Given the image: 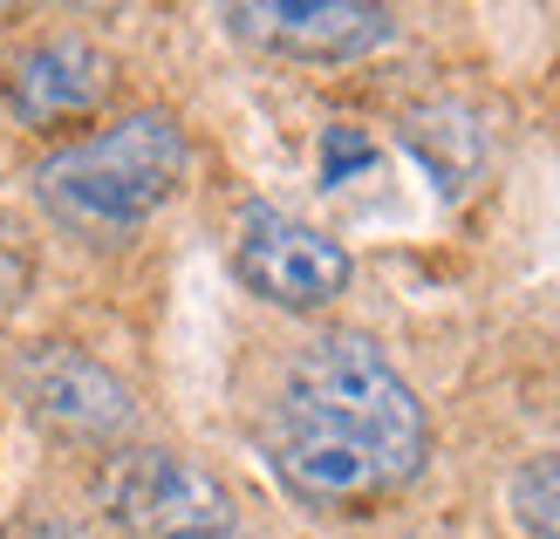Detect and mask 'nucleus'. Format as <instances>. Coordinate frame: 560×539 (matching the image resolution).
Instances as JSON below:
<instances>
[{"label": "nucleus", "mask_w": 560, "mask_h": 539, "mask_svg": "<svg viewBox=\"0 0 560 539\" xmlns=\"http://www.w3.org/2000/svg\"><path fill=\"white\" fill-rule=\"evenodd\" d=\"M260 437L280 485L328 513L397 499L431 458V417L370 335H315L280 376Z\"/></svg>", "instance_id": "nucleus-1"}, {"label": "nucleus", "mask_w": 560, "mask_h": 539, "mask_svg": "<svg viewBox=\"0 0 560 539\" xmlns=\"http://www.w3.org/2000/svg\"><path fill=\"white\" fill-rule=\"evenodd\" d=\"M185 164L191 144L172 109H130V117L48 151L35 164V198L55 225H69L96 246H124L172 206Z\"/></svg>", "instance_id": "nucleus-2"}, {"label": "nucleus", "mask_w": 560, "mask_h": 539, "mask_svg": "<svg viewBox=\"0 0 560 539\" xmlns=\"http://www.w3.org/2000/svg\"><path fill=\"white\" fill-rule=\"evenodd\" d=\"M96 505L130 539H206L233 532V492L219 478L164 444H130L96 465Z\"/></svg>", "instance_id": "nucleus-3"}, {"label": "nucleus", "mask_w": 560, "mask_h": 539, "mask_svg": "<svg viewBox=\"0 0 560 539\" xmlns=\"http://www.w3.org/2000/svg\"><path fill=\"white\" fill-rule=\"evenodd\" d=\"M14 389L55 437L69 444H117L137 423V396L109 362L75 342H35L14 355Z\"/></svg>", "instance_id": "nucleus-4"}, {"label": "nucleus", "mask_w": 560, "mask_h": 539, "mask_svg": "<svg viewBox=\"0 0 560 539\" xmlns=\"http://www.w3.org/2000/svg\"><path fill=\"white\" fill-rule=\"evenodd\" d=\"M233 267L240 280L254 288L260 301L273 307H294V315H307V307H328L335 294L349 288V246L315 233V225H301L288 212L273 206H246L240 225H233Z\"/></svg>", "instance_id": "nucleus-5"}, {"label": "nucleus", "mask_w": 560, "mask_h": 539, "mask_svg": "<svg viewBox=\"0 0 560 539\" xmlns=\"http://www.w3.org/2000/svg\"><path fill=\"white\" fill-rule=\"evenodd\" d=\"M226 21L240 42L288 62H355L397 27L389 8H370V0H246V8H226Z\"/></svg>", "instance_id": "nucleus-6"}, {"label": "nucleus", "mask_w": 560, "mask_h": 539, "mask_svg": "<svg viewBox=\"0 0 560 539\" xmlns=\"http://www.w3.org/2000/svg\"><path fill=\"white\" fill-rule=\"evenodd\" d=\"M109 55L90 42V35H48L27 55H14L8 75H0V96L21 124H69V117H90V109L109 96Z\"/></svg>", "instance_id": "nucleus-7"}, {"label": "nucleus", "mask_w": 560, "mask_h": 539, "mask_svg": "<svg viewBox=\"0 0 560 539\" xmlns=\"http://www.w3.org/2000/svg\"><path fill=\"white\" fill-rule=\"evenodd\" d=\"M404 144L431 172V185L444 198H465L471 185H479V172H486V130H479V117H471L465 103L410 109V117H404Z\"/></svg>", "instance_id": "nucleus-8"}, {"label": "nucleus", "mask_w": 560, "mask_h": 539, "mask_svg": "<svg viewBox=\"0 0 560 539\" xmlns=\"http://www.w3.org/2000/svg\"><path fill=\"white\" fill-rule=\"evenodd\" d=\"M506 505L526 539H560V450H540V458H526L513 471Z\"/></svg>", "instance_id": "nucleus-9"}, {"label": "nucleus", "mask_w": 560, "mask_h": 539, "mask_svg": "<svg viewBox=\"0 0 560 539\" xmlns=\"http://www.w3.org/2000/svg\"><path fill=\"white\" fill-rule=\"evenodd\" d=\"M35 294V239L14 212H0V321H14Z\"/></svg>", "instance_id": "nucleus-10"}, {"label": "nucleus", "mask_w": 560, "mask_h": 539, "mask_svg": "<svg viewBox=\"0 0 560 539\" xmlns=\"http://www.w3.org/2000/svg\"><path fill=\"white\" fill-rule=\"evenodd\" d=\"M362 164H376V144L362 130H349V124L322 130V185H342L349 172H362Z\"/></svg>", "instance_id": "nucleus-11"}, {"label": "nucleus", "mask_w": 560, "mask_h": 539, "mask_svg": "<svg viewBox=\"0 0 560 539\" xmlns=\"http://www.w3.org/2000/svg\"><path fill=\"white\" fill-rule=\"evenodd\" d=\"M8 539H103L96 526H82V519H55V513H35V519H14Z\"/></svg>", "instance_id": "nucleus-12"}, {"label": "nucleus", "mask_w": 560, "mask_h": 539, "mask_svg": "<svg viewBox=\"0 0 560 539\" xmlns=\"http://www.w3.org/2000/svg\"><path fill=\"white\" fill-rule=\"evenodd\" d=\"M206 539H240V532H206Z\"/></svg>", "instance_id": "nucleus-13"}]
</instances>
